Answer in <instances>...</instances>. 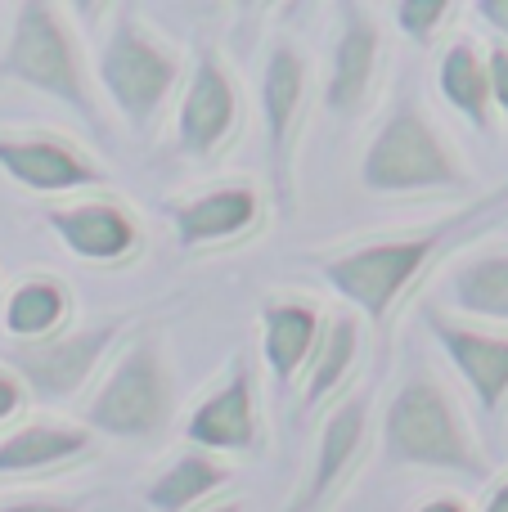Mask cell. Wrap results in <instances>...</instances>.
<instances>
[{
	"mask_svg": "<svg viewBox=\"0 0 508 512\" xmlns=\"http://www.w3.org/2000/svg\"><path fill=\"white\" fill-rule=\"evenodd\" d=\"M5 72L36 90H50L63 104H72L77 113L90 117V99L81 90L77 54L68 45V32L59 27V14L50 5H23L14 23V41L5 54Z\"/></svg>",
	"mask_w": 508,
	"mask_h": 512,
	"instance_id": "cell-1",
	"label": "cell"
},
{
	"mask_svg": "<svg viewBox=\"0 0 508 512\" xmlns=\"http://www.w3.org/2000/svg\"><path fill=\"white\" fill-rule=\"evenodd\" d=\"M387 450L401 463H437V468L473 463V450H468L446 396L428 382H410L396 396L392 414H387Z\"/></svg>",
	"mask_w": 508,
	"mask_h": 512,
	"instance_id": "cell-2",
	"label": "cell"
},
{
	"mask_svg": "<svg viewBox=\"0 0 508 512\" xmlns=\"http://www.w3.org/2000/svg\"><path fill=\"white\" fill-rule=\"evenodd\" d=\"M369 189H455L459 171L419 113H401L383 126L365 158Z\"/></svg>",
	"mask_w": 508,
	"mask_h": 512,
	"instance_id": "cell-3",
	"label": "cell"
},
{
	"mask_svg": "<svg viewBox=\"0 0 508 512\" xmlns=\"http://www.w3.org/2000/svg\"><path fill=\"white\" fill-rule=\"evenodd\" d=\"M428 252H432V239L378 243V248L347 252V256H338V261H329L324 274H329V283L338 292H347V297L360 301L374 319H383L392 297L414 279V270L423 265Z\"/></svg>",
	"mask_w": 508,
	"mask_h": 512,
	"instance_id": "cell-4",
	"label": "cell"
},
{
	"mask_svg": "<svg viewBox=\"0 0 508 512\" xmlns=\"http://www.w3.org/2000/svg\"><path fill=\"white\" fill-rule=\"evenodd\" d=\"M162 409H167V382H162V369L153 360L149 346H135L117 373L108 378V387L99 391V400L90 405V418L95 427L113 436H144L162 423Z\"/></svg>",
	"mask_w": 508,
	"mask_h": 512,
	"instance_id": "cell-5",
	"label": "cell"
},
{
	"mask_svg": "<svg viewBox=\"0 0 508 512\" xmlns=\"http://www.w3.org/2000/svg\"><path fill=\"white\" fill-rule=\"evenodd\" d=\"M171 77H176V68H171L167 54L149 36L135 32L131 18H122V27L113 32V41L104 50V86L113 90L122 113L144 122L171 90Z\"/></svg>",
	"mask_w": 508,
	"mask_h": 512,
	"instance_id": "cell-6",
	"label": "cell"
},
{
	"mask_svg": "<svg viewBox=\"0 0 508 512\" xmlns=\"http://www.w3.org/2000/svg\"><path fill=\"white\" fill-rule=\"evenodd\" d=\"M113 328H99V333H81V337H68V342H54V346H36V351H14V369L32 382L36 391L45 396H68L81 378L90 373L95 355L108 346Z\"/></svg>",
	"mask_w": 508,
	"mask_h": 512,
	"instance_id": "cell-7",
	"label": "cell"
},
{
	"mask_svg": "<svg viewBox=\"0 0 508 512\" xmlns=\"http://www.w3.org/2000/svg\"><path fill=\"white\" fill-rule=\"evenodd\" d=\"M0 167L18 185L41 189V194H59V189H77L95 180L77 153L59 149L50 140H0Z\"/></svg>",
	"mask_w": 508,
	"mask_h": 512,
	"instance_id": "cell-8",
	"label": "cell"
},
{
	"mask_svg": "<svg viewBox=\"0 0 508 512\" xmlns=\"http://www.w3.org/2000/svg\"><path fill=\"white\" fill-rule=\"evenodd\" d=\"M50 225L77 256L90 261H117L135 243V230L117 207H68V212H50Z\"/></svg>",
	"mask_w": 508,
	"mask_h": 512,
	"instance_id": "cell-9",
	"label": "cell"
},
{
	"mask_svg": "<svg viewBox=\"0 0 508 512\" xmlns=\"http://www.w3.org/2000/svg\"><path fill=\"white\" fill-rule=\"evenodd\" d=\"M230 117H234V90L225 81V72L216 68L212 59L198 68L194 86H189L185 99V113H180V131H185V144L194 153L216 149L225 131H230Z\"/></svg>",
	"mask_w": 508,
	"mask_h": 512,
	"instance_id": "cell-10",
	"label": "cell"
},
{
	"mask_svg": "<svg viewBox=\"0 0 508 512\" xmlns=\"http://www.w3.org/2000/svg\"><path fill=\"white\" fill-rule=\"evenodd\" d=\"M446 351L455 355L459 373L477 387L482 405H500V396L508 391V342L500 337H482V333H464V328H437Z\"/></svg>",
	"mask_w": 508,
	"mask_h": 512,
	"instance_id": "cell-11",
	"label": "cell"
},
{
	"mask_svg": "<svg viewBox=\"0 0 508 512\" xmlns=\"http://www.w3.org/2000/svg\"><path fill=\"white\" fill-rule=\"evenodd\" d=\"M252 212H257V198H252L248 189L207 194L176 212V234L185 248H194V243H203V239H225V234L243 230V225L252 221Z\"/></svg>",
	"mask_w": 508,
	"mask_h": 512,
	"instance_id": "cell-12",
	"label": "cell"
},
{
	"mask_svg": "<svg viewBox=\"0 0 508 512\" xmlns=\"http://www.w3.org/2000/svg\"><path fill=\"white\" fill-rule=\"evenodd\" d=\"M189 436L198 445H248L252 441V396L248 378L234 373V382L225 391H216L189 423Z\"/></svg>",
	"mask_w": 508,
	"mask_h": 512,
	"instance_id": "cell-13",
	"label": "cell"
},
{
	"mask_svg": "<svg viewBox=\"0 0 508 512\" xmlns=\"http://www.w3.org/2000/svg\"><path fill=\"white\" fill-rule=\"evenodd\" d=\"M297 99H302V63L284 45V50H275V59L266 68V122H270V149H275V162H279V180H284L288 122L297 113Z\"/></svg>",
	"mask_w": 508,
	"mask_h": 512,
	"instance_id": "cell-14",
	"label": "cell"
},
{
	"mask_svg": "<svg viewBox=\"0 0 508 512\" xmlns=\"http://www.w3.org/2000/svg\"><path fill=\"white\" fill-rule=\"evenodd\" d=\"M81 432L68 427H50V423H32L23 432H14L9 441H0V472H32V468H50V463L68 459L81 450Z\"/></svg>",
	"mask_w": 508,
	"mask_h": 512,
	"instance_id": "cell-15",
	"label": "cell"
},
{
	"mask_svg": "<svg viewBox=\"0 0 508 512\" xmlns=\"http://www.w3.org/2000/svg\"><path fill=\"white\" fill-rule=\"evenodd\" d=\"M369 68H374V27L365 18H351L347 36L338 45V68H333V86H329V99L338 113L360 104V95L369 86Z\"/></svg>",
	"mask_w": 508,
	"mask_h": 512,
	"instance_id": "cell-16",
	"label": "cell"
},
{
	"mask_svg": "<svg viewBox=\"0 0 508 512\" xmlns=\"http://www.w3.org/2000/svg\"><path fill=\"white\" fill-rule=\"evenodd\" d=\"M360 432H365V400H351L329 427H324V445H320V463H315V477L306 486V508L320 504L324 490L338 481V472L347 468V459L356 454Z\"/></svg>",
	"mask_w": 508,
	"mask_h": 512,
	"instance_id": "cell-17",
	"label": "cell"
},
{
	"mask_svg": "<svg viewBox=\"0 0 508 512\" xmlns=\"http://www.w3.org/2000/svg\"><path fill=\"white\" fill-rule=\"evenodd\" d=\"M311 342H315V315L306 306H270L266 310V355L279 378H288V373L306 360Z\"/></svg>",
	"mask_w": 508,
	"mask_h": 512,
	"instance_id": "cell-18",
	"label": "cell"
},
{
	"mask_svg": "<svg viewBox=\"0 0 508 512\" xmlns=\"http://www.w3.org/2000/svg\"><path fill=\"white\" fill-rule=\"evenodd\" d=\"M455 297L464 310L508 319V256H486V261L468 265L455 283Z\"/></svg>",
	"mask_w": 508,
	"mask_h": 512,
	"instance_id": "cell-19",
	"label": "cell"
},
{
	"mask_svg": "<svg viewBox=\"0 0 508 512\" xmlns=\"http://www.w3.org/2000/svg\"><path fill=\"white\" fill-rule=\"evenodd\" d=\"M441 86H446L450 104L464 108L473 122L486 117V95H491V72L477 63V54L468 45H455L446 54V68H441Z\"/></svg>",
	"mask_w": 508,
	"mask_h": 512,
	"instance_id": "cell-20",
	"label": "cell"
},
{
	"mask_svg": "<svg viewBox=\"0 0 508 512\" xmlns=\"http://www.w3.org/2000/svg\"><path fill=\"white\" fill-rule=\"evenodd\" d=\"M59 315H63V292L45 279L23 283L5 306V324H9V333H18V337L50 333V328L59 324Z\"/></svg>",
	"mask_w": 508,
	"mask_h": 512,
	"instance_id": "cell-21",
	"label": "cell"
},
{
	"mask_svg": "<svg viewBox=\"0 0 508 512\" xmlns=\"http://www.w3.org/2000/svg\"><path fill=\"white\" fill-rule=\"evenodd\" d=\"M225 481V472L221 468H212L207 459H180L176 468L167 472V477L153 486V508L158 512H180V508H189L194 499H203L207 490H216Z\"/></svg>",
	"mask_w": 508,
	"mask_h": 512,
	"instance_id": "cell-22",
	"label": "cell"
},
{
	"mask_svg": "<svg viewBox=\"0 0 508 512\" xmlns=\"http://www.w3.org/2000/svg\"><path fill=\"white\" fill-rule=\"evenodd\" d=\"M351 346H356V324H351V319H338V328H333L329 346H324L320 369H315V378H311V391H306V400H311V405L333 387V382L342 378V369L351 364Z\"/></svg>",
	"mask_w": 508,
	"mask_h": 512,
	"instance_id": "cell-23",
	"label": "cell"
},
{
	"mask_svg": "<svg viewBox=\"0 0 508 512\" xmlns=\"http://www.w3.org/2000/svg\"><path fill=\"white\" fill-rule=\"evenodd\" d=\"M441 14H446L441 0H405V5H396V18L405 23V32H410L414 41H428V32L441 23Z\"/></svg>",
	"mask_w": 508,
	"mask_h": 512,
	"instance_id": "cell-24",
	"label": "cell"
},
{
	"mask_svg": "<svg viewBox=\"0 0 508 512\" xmlns=\"http://www.w3.org/2000/svg\"><path fill=\"white\" fill-rule=\"evenodd\" d=\"M486 72H491V90H495V99H500V104L508 108V54H504V50H495V54H491V68H486Z\"/></svg>",
	"mask_w": 508,
	"mask_h": 512,
	"instance_id": "cell-25",
	"label": "cell"
},
{
	"mask_svg": "<svg viewBox=\"0 0 508 512\" xmlns=\"http://www.w3.org/2000/svg\"><path fill=\"white\" fill-rule=\"evenodd\" d=\"M14 409H18V382L0 373V418H9Z\"/></svg>",
	"mask_w": 508,
	"mask_h": 512,
	"instance_id": "cell-26",
	"label": "cell"
},
{
	"mask_svg": "<svg viewBox=\"0 0 508 512\" xmlns=\"http://www.w3.org/2000/svg\"><path fill=\"white\" fill-rule=\"evenodd\" d=\"M477 14L491 18L500 32H508V0H486V5H477Z\"/></svg>",
	"mask_w": 508,
	"mask_h": 512,
	"instance_id": "cell-27",
	"label": "cell"
},
{
	"mask_svg": "<svg viewBox=\"0 0 508 512\" xmlns=\"http://www.w3.org/2000/svg\"><path fill=\"white\" fill-rule=\"evenodd\" d=\"M0 512H72V508H63V504H41V499H32V504H9V508H0Z\"/></svg>",
	"mask_w": 508,
	"mask_h": 512,
	"instance_id": "cell-28",
	"label": "cell"
},
{
	"mask_svg": "<svg viewBox=\"0 0 508 512\" xmlns=\"http://www.w3.org/2000/svg\"><path fill=\"white\" fill-rule=\"evenodd\" d=\"M486 512H508V486L500 490V495L491 499V504H486Z\"/></svg>",
	"mask_w": 508,
	"mask_h": 512,
	"instance_id": "cell-29",
	"label": "cell"
},
{
	"mask_svg": "<svg viewBox=\"0 0 508 512\" xmlns=\"http://www.w3.org/2000/svg\"><path fill=\"white\" fill-rule=\"evenodd\" d=\"M423 512H459V508H455V504H428Z\"/></svg>",
	"mask_w": 508,
	"mask_h": 512,
	"instance_id": "cell-30",
	"label": "cell"
},
{
	"mask_svg": "<svg viewBox=\"0 0 508 512\" xmlns=\"http://www.w3.org/2000/svg\"><path fill=\"white\" fill-rule=\"evenodd\" d=\"M216 512H234V508H216Z\"/></svg>",
	"mask_w": 508,
	"mask_h": 512,
	"instance_id": "cell-31",
	"label": "cell"
}]
</instances>
